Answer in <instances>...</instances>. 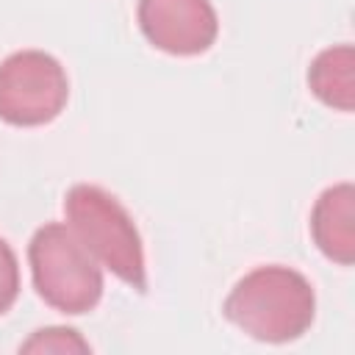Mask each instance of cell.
<instances>
[{
	"label": "cell",
	"mask_w": 355,
	"mask_h": 355,
	"mask_svg": "<svg viewBox=\"0 0 355 355\" xmlns=\"http://www.w3.org/2000/svg\"><path fill=\"white\" fill-rule=\"evenodd\" d=\"M222 313L244 336L263 344H286L305 336L316 316L311 280L280 263L255 266L225 297Z\"/></svg>",
	"instance_id": "obj_1"
},
{
	"label": "cell",
	"mask_w": 355,
	"mask_h": 355,
	"mask_svg": "<svg viewBox=\"0 0 355 355\" xmlns=\"http://www.w3.org/2000/svg\"><path fill=\"white\" fill-rule=\"evenodd\" d=\"M69 230L94 261L136 291L147 288V266L139 227L128 208L94 183H75L64 197Z\"/></svg>",
	"instance_id": "obj_2"
},
{
	"label": "cell",
	"mask_w": 355,
	"mask_h": 355,
	"mask_svg": "<svg viewBox=\"0 0 355 355\" xmlns=\"http://www.w3.org/2000/svg\"><path fill=\"white\" fill-rule=\"evenodd\" d=\"M36 294L67 316H80L103 300V266L64 222L42 225L28 244Z\"/></svg>",
	"instance_id": "obj_3"
},
{
	"label": "cell",
	"mask_w": 355,
	"mask_h": 355,
	"mask_svg": "<svg viewBox=\"0 0 355 355\" xmlns=\"http://www.w3.org/2000/svg\"><path fill=\"white\" fill-rule=\"evenodd\" d=\"M69 97L61 61L44 50H17L0 61V119L14 128L53 122Z\"/></svg>",
	"instance_id": "obj_4"
},
{
	"label": "cell",
	"mask_w": 355,
	"mask_h": 355,
	"mask_svg": "<svg viewBox=\"0 0 355 355\" xmlns=\"http://www.w3.org/2000/svg\"><path fill=\"white\" fill-rule=\"evenodd\" d=\"M136 19L144 39L169 55H200L219 36L211 0H139Z\"/></svg>",
	"instance_id": "obj_5"
},
{
	"label": "cell",
	"mask_w": 355,
	"mask_h": 355,
	"mask_svg": "<svg viewBox=\"0 0 355 355\" xmlns=\"http://www.w3.org/2000/svg\"><path fill=\"white\" fill-rule=\"evenodd\" d=\"M311 236L324 258L341 266L355 261V189L336 183L319 194L311 211Z\"/></svg>",
	"instance_id": "obj_6"
},
{
	"label": "cell",
	"mask_w": 355,
	"mask_h": 355,
	"mask_svg": "<svg viewBox=\"0 0 355 355\" xmlns=\"http://www.w3.org/2000/svg\"><path fill=\"white\" fill-rule=\"evenodd\" d=\"M308 89L327 108L349 114L355 108V50L352 44L324 47L308 67Z\"/></svg>",
	"instance_id": "obj_7"
},
{
	"label": "cell",
	"mask_w": 355,
	"mask_h": 355,
	"mask_svg": "<svg viewBox=\"0 0 355 355\" xmlns=\"http://www.w3.org/2000/svg\"><path fill=\"white\" fill-rule=\"evenodd\" d=\"M19 352H36V355L55 352V355H69V352H92V347L72 327H42L28 341L19 344Z\"/></svg>",
	"instance_id": "obj_8"
},
{
	"label": "cell",
	"mask_w": 355,
	"mask_h": 355,
	"mask_svg": "<svg viewBox=\"0 0 355 355\" xmlns=\"http://www.w3.org/2000/svg\"><path fill=\"white\" fill-rule=\"evenodd\" d=\"M19 297V263L6 239H0V316Z\"/></svg>",
	"instance_id": "obj_9"
}]
</instances>
